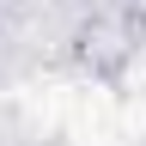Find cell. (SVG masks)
Instances as JSON below:
<instances>
[{
    "label": "cell",
    "mask_w": 146,
    "mask_h": 146,
    "mask_svg": "<svg viewBox=\"0 0 146 146\" xmlns=\"http://www.w3.org/2000/svg\"><path fill=\"white\" fill-rule=\"evenodd\" d=\"M140 36H146V12L134 6V0H104V6H91L79 18V31H73V55L91 67V73H122L128 61H134V49H140Z\"/></svg>",
    "instance_id": "6da1fadb"
}]
</instances>
